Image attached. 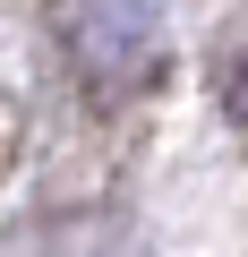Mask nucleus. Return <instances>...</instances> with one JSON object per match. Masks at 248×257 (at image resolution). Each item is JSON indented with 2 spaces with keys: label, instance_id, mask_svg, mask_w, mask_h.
Instances as JSON below:
<instances>
[{
  "label": "nucleus",
  "instance_id": "nucleus-1",
  "mask_svg": "<svg viewBox=\"0 0 248 257\" xmlns=\"http://www.w3.org/2000/svg\"><path fill=\"white\" fill-rule=\"evenodd\" d=\"M163 18H171V0H60L77 77L94 94H137L163 69Z\"/></svg>",
  "mask_w": 248,
  "mask_h": 257
},
{
  "label": "nucleus",
  "instance_id": "nucleus-2",
  "mask_svg": "<svg viewBox=\"0 0 248 257\" xmlns=\"http://www.w3.org/2000/svg\"><path fill=\"white\" fill-rule=\"evenodd\" d=\"M214 86H222V111L248 120V18L222 26V43H214Z\"/></svg>",
  "mask_w": 248,
  "mask_h": 257
}]
</instances>
